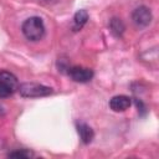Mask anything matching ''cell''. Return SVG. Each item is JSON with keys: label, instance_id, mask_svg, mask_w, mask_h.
<instances>
[{"label": "cell", "instance_id": "6da1fadb", "mask_svg": "<svg viewBox=\"0 0 159 159\" xmlns=\"http://www.w3.org/2000/svg\"><path fill=\"white\" fill-rule=\"evenodd\" d=\"M21 31H22L24 36L29 41L37 42V41L42 40V37L45 36L46 29H45V24H43V21H42L41 17H39V16H31V17L26 19L22 22Z\"/></svg>", "mask_w": 159, "mask_h": 159}, {"label": "cell", "instance_id": "5b68a950", "mask_svg": "<svg viewBox=\"0 0 159 159\" xmlns=\"http://www.w3.org/2000/svg\"><path fill=\"white\" fill-rule=\"evenodd\" d=\"M152 19H153L152 11L147 6H139V7L134 9L132 12V20H133L134 25L139 29L147 27L152 22Z\"/></svg>", "mask_w": 159, "mask_h": 159}, {"label": "cell", "instance_id": "30bf717a", "mask_svg": "<svg viewBox=\"0 0 159 159\" xmlns=\"http://www.w3.org/2000/svg\"><path fill=\"white\" fill-rule=\"evenodd\" d=\"M9 158H16V159H29V158H32L34 157V153L27 150V149H20V150H14V152H10L7 154Z\"/></svg>", "mask_w": 159, "mask_h": 159}, {"label": "cell", "instance_id": "9c48e42d", "mask_svg": "<svg viewBox=\"0 0 159 159\" xmlns=\"http://www.w3.org/2000/svg\"><path fill=\"white\" fill-rule=\"evenodd\" d=\"M109 30L116 37H120L125 30V25L119 17H112L109 20Z\"/></svg>", "mask_w": 159, "mask_h": 159}, {"label": "cell", "instance_id": "277c9868", "mask_svg": "<svg viewBox=\"0 0 159 159\" xmlns=\"http://www.w3.org/2000/svg\"><path fill=\"white\" fill-rule=\"evenodd\" d=\"M67 75L70 76L71 80H73L75 82H80V83H87L89 82L93 76L94 72L91 68L87 67H82V66H71L67 68Z\"/></svg>", "mask_w": 159, "mask_h": 159}, {"label": "cell", "instance_id": "ba28073f", "mask_svg": "<svg viewBox=\"0 0 159 159\" xmlns=\"http://www.w3.org/2000/svg\"><path fill=\"white\" fill-rule=\"evenodd\" d=\"M88 19H89V15H88V12L86 11V10H78L75 15H73V21H72V30L75 31V32H77V31H80V30H82V27L87 24V21H88Z\"/></svg>", "mask_w": 159, "mask_h": 159}, {"label": "cell", "instance_id": "7c38bea8", "mask_svg": "<svg viewBox=\"0 0 159 159\" xmlns=\"http://www.w3.org/2000/svg\"><path fill=\"white\" fill-rule=\"evenodd\" d=\"M2 112H4V109H2V107L0 106V113H2Z\"/></svg>", "mask_w": 159, "mask_h": 159}, {"label": "cell", "instance_id": "3957f363", "mask_svg": "<svg viewBox=\"0 0 159 159\" xmlns=\"http://www.w3.org/2000/svg\"><path fill=\"white\" fill-rule=\"evenodd\" d=\"M19 87L17 78L9 71H0V98L12 96Z\"/></svg>", "mask_w": 159, "mask_h": 159}, {"label": "cell", "instance_id": "7a4b0ae2", "mask_svg": "<svg viewBox=\"0 0 159 159\" xmlns=\"http://www.w3.org/2000/svg\"><path fill=\"white\" fill-rule=\"evenodd\" d=\"M17 91L20 93L21 97L25 98H37V97H46L53 93V88L41 84V83H36V82H25L21 83L17 87Z\"/></svg>", "mask_w": 159, "mask_h": 159}, {"label": "cell", "instance_id": "8fae6325", "mask_svg": "<svg viewBox=\"0 0 159 159\" xmlns=\"http://www.w3.org/2000/svg\"><path fill=\"white\" fill-rule=\"evenodd\" d=\"M134 103H135V106H137V108H138L139 116H140V117H145V116L148 114V107L145 106V103H144L142 99H139V98H134Z\"/></svg>", "mask_w": 159, "mask_h": 159}, {"label": "cell", "instance_id": "52a82bcc", "mask_svg": "<svg viewBox=\"0 0 159 159\" xmlns=\"http://www.w3.org/2000/svg\"><path fill=\"white\" fill-rule=\"evenodd\" d=\"M76 129H77V133L81 138V142L83 144H89L93 138H94V132L93 129L84 122H77L76 123Z\"/></svg>", "mask_w": 159, "mask_h": 159}, {"label": "cell", "instance_id": "8992f818", "mask_svg": "<svg viewBox=\"0 0 159 159\" xmlns=\"http://www.w3.org/2000/svg\"><path fill=\"white\" fill-rule=\"evenodd\" d=\"M132 104V98L125 94H118L109 99V108L114 112H124Z\"/></svg>", "mask_w": 159, "mask_h": 159}]
</instances>
